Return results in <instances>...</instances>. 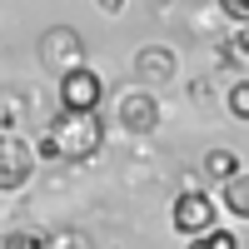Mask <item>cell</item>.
<instances>
[{"instance_id":"cell-1","label":"cell","mask_w":249,"mask_h":249,"mask_svg":"<svg viewBox=\"0 0 249 249\" xmlns=\"http://www.w3.org/2000/svg\"><path fill=\"white\" fill-rule=\"evenodd\" d=\"M105 130H100V115H80V110H60L50 120V130L40 135L35 155L40 160H60V164H85L100 155Z\"/></svg>"},{"instance_id":"cell-2","label":"cell","mask_w":249,"mask_h":249,"mask_svg":"<svg viewBox=\"0 0 249 249\" xmlns=\"http://www.w3.org/2000/svg\"><path fill=\"white\" fill-rule=\"evenodd\" d=\"M35 170H40L35 144L25 135H15V130H0V195L25 190V184L35 179Z\"/></svg>"},{"instance_id":"cell-3","label":"cell","mask_w":249,"mask_h":249,"mask_svg":"<svg viewBox=\"0 0 249 249\" xmlns=\"http://www.w3.org/2000/svg\"><path fill=\"white\" fill-rule=\"evenodd\" d=\"M40 65L50 75H65L75 65H85V40H80V30L75 25H50L40 35Z\"/></svg>"},{"instance_id":"cell-4","label":"cell","mask_w":249,"mask_h":249,"mask_svg":"<svg viewBox=\"0 0 249 249\" xmlns=\"http://www.w3.org/2000/svg\"><path fill=\"white\" fill-rule=\"evenodd\" d=\"M100 100H105V80L90 65H75L60 75V110H80V115H100Z\"/></svg>"},{"instance_id":"cell-5","label":"cell","mask_w":249,"mask_h":249,"mask_svg":"<svg viewBox=\"0 0 249 249\" xmlns=\"http://www.w3.org/2000/svg\"><path fill=\"white\" fill-rule=\"evenodd\" d=\"M170 219H175V230L184 239H195V234H204V230L219 224V204H214V195H204V190H179Z\"/></svg>"},{"instance_id":"cell-6","label":"cell","mask_w":249,"mask_h":249,"mask_svg":"<svg viewBox=\"0 0 249 249\" xmlns=\"http://www.w3.org/2000/svg\"><path fill=\"white\" fill-rule=\"evenodd\" d=\"M120 124H124V130H130V135H155L160 130V100H155V90H130V95H124L120 100Z\"/></svg>"},{"instance_id":"cell-7","label":"cell","mask_w":249,"mask_h":249,"mask_svg":"<svg viewBox=\"0 0 249 249\" xmlns=\"http://www.w3.org/2000/svg\"><path fill=\"white\" fill-rule=\"evenodd\" d=\"M135 80H140V90L175 80V50L170 45H144V50H135Z\"/></svg>"},{"instance_id":"cell-8","label":"cell","mask_w":249,"mask_h":249,"mask_svg":"<svg viewBox=\"0 0 249 249\" xmlns=\"http://www.w3.org/2000/svg\"><path fill=\"white\" fill-rule=\"evenodd\" d=\"M214 204H224L234 219L249 224V175H230V179L219 184V199H214Z\"/></svg>"},{"instance_id":"cell-9","label":"cell","mask_w":249,"mask_h":249,"mask_svg":"<svg viewBox=\"0 0 249 249\" xmlns=\"http://www.w3.org/2000/svg\"><path fill=\"white\" fill-rule=\"evenodd\" d=\"M204 175L224 184L230 175H239V155L234 150H210V155H204Z\"/></svg>"},{"instance_id":"cell-10","label":"cell","mask_w":249,"mask_h":249,"mask_svg":"<svg viewBox=\"0 0 249 249\" xmlns=\"http://www.w3.org/2000/svg\"><path fill=\"white\" fill-rule=\"evenodd\" d=\"M190 249H239V234H234V230H219V224H214V230L195 234V239H190Z\"/></svg>"},{"instance_id":"cell-11","label":"cell","mask_w":249,"mask_h":249,"mask_svg":"<svg viewBox=\"0 0 249 249\" xmlns=\"http://www.w3.org/2000/svg\"><path fill=\"white\" fill-rule=\"evenodd\" d=\"M224 105H230L234 120H249V80H234L230 95H224Z\"/></svg>"},{"instance_id":"cell-12","label":"cell","mask_w":249,"mask_h":249,"mask_svg":"<svg viewBox=\"0 0 249 249\" xmlns=\"http://www.w3.org/2000/svg\"><path fill=\"white\" fill-rule=\"evenodd\" d=\"M0 249H45V239H40L35 230H10L5 239H0Z\"/></svg>"},{"instance_id":"cell-13","label":"cell","mask_w":249,"mask_h":249,"mask_svg":"<svg viewBox=\"0 0 249 249\" xmlns=\"http://www.w3.org/2000/svg\"><path fill=\"white\" fill-rule=\"evenodd\" d=\"M219 10L234 20V25H249V0H219Z\"/></svg>"},{"instance_id":"cell-14","label":"cell","mask_w":249,"mask_h":249,"mask_svg":"<svg viewBox=\"0 0 249 249\" xmlns=\"http://www.w3.org/2000/svg\"><path fill=\"white\" fill-rule=\"evenodd\" d=\"M224 50H234V55H249V25H239V35H234Z\"/></svg>"},{"instance_id":"cell-15","label":"cell","mask_w":249,"mask_h":249,"mask_svg":"<svg viewBox=\"0 0 249 249\" xmlns=\"http://www.w3.org/2000/svg\"><path fill=\"white\" fill-rule=\"evenodd\" d=\"M95 5H100V10H105V15H120L124 5H130V0H95Z\"/></svg>"}]
</instances>
